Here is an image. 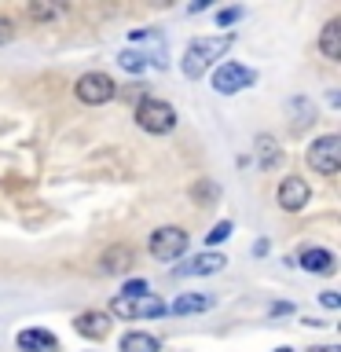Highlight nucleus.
<instances>
[{"instance_id": "nucleus-1", "label": "nucleus", "mask_w": 341, "mask_h": 352, "mask_svg": "<svg viewBox=\"0 0 341 352\" xmlns=\"http://www.w3.org/2000/svg\"><path fill=\"white\" fill-rule=\"evenodd\" d=\"M235 44V37L231 33H224V37H198V41H191L187 44V52H184V63H180V70H184V77H202L209 66H213L217 59H224V52Z\"/></svg>"}, {"instance_id": "nucleus-2", "label": "nucleus", "mask_w": 341, "mask_h": 352, "mask_svg": "<svg viewBox=\"0 0 341 352\" xmlns=\"http://www.w3.org/2000/svg\"><path fill=\"white\" fill-rule=\"evenodd\" d=\"M136 121H140V129H147L154 132V136H165V132H173L176 129V110L165 103V99H140V107H136Z\"/></svg>"}, {"instance_id": "nucleus-3", "label": "nucleus", "mask_w": 341, "mask_h": 352, "mask_svg": "<svg viewBox=\"0 0 341 352\" xmlns=\"http://www.w3.org/2000/svg\"><path fill=\"white\" fill-rule=\"evenodd\" d=\"M110 312L121 319H151V316H165L169 305L162 301L158 294H143V297H114Z\"/></svg>"}, {"instance_id": "nucleus-4", "label": "nucleus", "mask_w": 341, "mask_h": 352, "mask_svg": "<svg viewBox=\"0 0 341 352\" xmlns=\"http://www.w3.org/2000/svg\"><path fill=\"white\" fill-rule=\"evenodd\" d=\"M74 92H77V99H81V103H88V107H103V103H110V99H114V81H110L107 74H81L77 77V85H74Z\"/></svg>"}, {"instance_id": "nucleus-5", "label": "nucleus", "mask_w": 341, "mask_h": 352, "mask_svg": "<svg viewBox=\"0 0 341 352\" xmlns=\"http://www.w3.org/2000/svg\"><path fill=\"white\" fill-rule=\"evenodd\" d=\"M253 81H257V74H253L250 66H242V63H224V66L213 70V88L220 96H235V92H242V88H250Z\"/></svg>"}, {"instance_id": "nucleus-6", "label": "nucleus", "mask_w": 341, "mask_h": 352, "mask_svg": "<svg viewBox=\"0 0 341 352\" xmlns=\"http://www.w3.org/2000/svg\"><path fill=\"white\" fill-rule=\"evenodd\" d=\"M308 165L323 176H334L341 169V140L338 136H323L308 147Z\"/></svg>"}, {"instance_id": "nucleus-7", "label": "nucleus", "mask_w": 341, "mask_h": 352, "mask_svg": "<svg viewBox=\"0 0 341 352\" xmlns=\"http://www.w3.org/2000/svg\"><path fill=\"white\" fill-rule=\"evenodd\" d=\"M187 250V231L184 228H158L151 235V257L154 261H176Z\"/></svg>"}, {"instance_id": "nucleus-8", "label": "nucleus", "mask_w": 341, "mask_h": 352, "mask_svg": "<svg viewBox=\"0 0 341 352\" xmlns=\"http://www.w3.org/2000/svg\"><path fill=\"white\" fill-rule=\"evenodd\" d=\"M308 184L301 180V176H286V180L279 184V206L286 209V213H297V209L308 206Z\"/></svg>"}, {"instance_id": "nucleus-9", "label": "nucleus", "mask_w": 341, "mask_h": 352, "mask_svg": "<svg viewBox=\"0 0 341 352\" xmlns=\"http://www.w3.org/2000/svg\"><path fill=\"white\" fill-rule=\"evenodd\" d=\"M132 264H136V253H132L129 246H107V253L99 257V268H103L107 275H125Z\"/></svg>"}, {"instance_id": "nucleus-10", "label": "nucleus", "mask_w": 341, "mask_h": 352, "mask_svg": "<svg viewBox=\"0 0 341 352\" xmlns=\"http://www.w3.org/2000/svg\"><path fill=\"white\" fill-rule=\"evenodd\" d=\"M224 264H228V261L220 257V253H198L195 261L180 264V268H176V275H217Z\"/></svg>"}, {"instance_id": "nucleus-11", "label": "nucleus", "mask_w": 341, "mask_h": 352, "mask_svg": "<svg viewBox=\"0 0 341 352\" xmlns=\"http://www.w3.org/2000/svg\"><path fill=\"white\" fill-rule=\"evenodd\" d=\"M74 327H77V334H85V338L99 341V338H107V334H110V316H103V312H81Z\"/></svg>"}, {"instance_id": "nucleus-12", "label": "nucleus", "mask_w": 341, "mask_h": 352, "mask_svg": "<svg viewBox=\"0 0 341 352\" xmlns=\"http://www.w3.org/2000/svg\"><path fill=\"white\" fill-rule=\"evenodd\" d=\"M301 268L316 272V275H330V272H334V253L323 250V246H308L301 253Z\"/></svg>"}, {"instance_id": "nucleus-13", "label": "nucleus", "mask_w": 341, "mask_h": 352, "mask_svg": "<svg viewBox=\"0 0 341 352\" xmlns=\"http://www.w3.org/2000/svg\"><path fill=\"white\" fill-rule=\"evenodd\" d=\"M19 349L22 352H48V349H55V334L52 330H22L19 334Z\"/></svg>"}, {"instance_id": "nucleus-14", "label": "nucleus", "mask_w": 341, "mask_h": 352, "mask_svg": "<svg viewBox=\"0 0 341 352\" xmlns=\"http://www.w3.org/2000/svg\"><path fill=\"white\" fill-rule=\"evenodd\" d=\"M206 308H213V297H209V294H180V297L169 305V312L191 316V312H206Z\"/></svg>"}, {"instance_id": "nucleus-15", "label": "nucleus", "mask_w": 341, "mask_h": 352, "mask_svg": "<svg viewBox=\"0 0 341 352\" xmlns=\"http://www.w3.org/2000/svg\"><path fill=\"white\" fill-rule=\"evenodd\" d=\"M319 48H323V55H327L330 63L341 59V22H327L323 37H319Z\"/></svg>"}, {"instance_id": "nucleus-16", "label": "nucleus", "mask_w": 341, "mask_h": 352, "mask_svg": "<svg viewBox=\"0 0 341 352\" xmlns=\"http://www.w3.org/2000/svg\"><path fill=\"white\" fill-rule=\"evenodd\" d=\"M158 338L143 334V330H129L125 338H121V352H158Z\"/></svg>"}, {"instance_id": "nucleus-17", "label": "nucleus", "mask_w": 341, "mask_h": 352, "mask_svg": "<svg viewBox=\"0 0 341 352\" xmlns=\"http://www.w3.org/2000/svg\"><path fill=\"white\" fill-rule=\"evenodd\" d=\"M261 154V169H275L279 165V147H275L272 136H257V147H253Z\"/></svg>"}, {"instance_id": "nucleus-18", "label": "nucleus", "mask_w": 341, "mask_h": 352, "mask_svg": "<svg viewBox=\"0 0 341 352\" xmlns=\"http://www.w3.org/2000/svg\"><path fill=\"white\" fill-rule=\"evenodd\" d=\"M118 63L125 66L129 74H143V70H147V55H143V52H121Z\"/></svg>"}, {"instance_id": "nucleus-19", "label": "nucleus", "mask_w": 341, "mask_h": 352, "mask_svg": "<svg viewBox=\"0 0 341 352\" xmlns=\"http://www.w3.org/2000/svg\"><path fill=\"white\" fill-rule=\"evenodd\" d=\"M26 15H30V19H37V22H52V19H59V15H63V8H59V4H30V8H26Z\"/></svg>"}, {"instance_id": "nucleus-20", "label": "nucleus", "mask_w": 341, "mask_h": 352, "mask_svg": "<svg viewBox=\"0 0 341 352\" xmlns=\"http://www.w3.org/2000/svg\"><path fill=\"white\" fill-rule=\"evenodd\" d=\"M228 235H231V220H220V224L206 235V242H209V246H217V242H224Z\"/></svg>"}, {"instance_id": "nucleus-21", "label": "nucleus", "mask_w": 341, "mask_h": 352, "mask_svg": "<svg viewBox=\"0 0 341 352\" xmlns=\"http://www.w3.org/2000/svg\"><path fill=\"white\" fill-rule=\"evenodd\" d=\"M242 15H246L242 8H228V11H217V22H220V26H235Z\"/></svg>"}, {"instance_id": "nucleus-22", "label": "nucleus", "mask_w": 341, "mask_h": 352, "mask_svg": "<svg viewBox=\"0 0 341 352\" xmlns=\"http://www.w3.org/2000/svg\"><path fill=\"white\" fill-rule=\"evenodd\" d=\"M147 294V279H129L125 290H121V297H143Z\"/></svg>"}, {"instance_id": "nucleus-23", "label": "nucleus", "mask_w": 341, "mask_h": 352, "mask_svg": "<svg viewBox=\"0 0 341 352\" xmlns=\"http://www.w3.org/2000/svg\"><path fill=\"white\" fill-rule=\"evenodd\" d=\"M319 301H323V308H330V312H334V308L341 305V297H338L334 290H323V294H319Z\"/></svg>"}, {"instance_id": "nucleus-24", "label": "nucleus", "mask_w": 341, "mask_h": 352, "mask_svg": "<svg viewBox=\"0 0 341 352\" xmlns=\"http://www.w3.org/2000/svg\"><path fill=\"white\" fill-rule=\"evenodd\" d=\"M11 37H15V26H11L8 19H0V44H8Z\"/></svg>"}, {"instance_id": "nucleus-25", "label": "nucleus", "mask_w": 341, "mask_h": 352, "mask_svg": "<svg viewBox=\"0 0 341 352\" xmlns=\"http://www.w3.org/2000/svg\"><path fill=\"white\" fill-rule=\"evenodd\" d=\"M312 352H341V349H338V345H316Z\"/></svg>"}, {"instance_id": "nucleus-26", "label": "nucleus", "mask_w": 341, "mask_h": 352, "mask_svg": "<svg viewBox=\"0 0 341 352\" xmlns=\"http://www.w3.org/2000/svg\"><path fill=\"white\" fill-rule=\"evenodd\" d=\"M279 352H290V349H279Z\"/></svg>"}]
</instances>
